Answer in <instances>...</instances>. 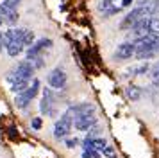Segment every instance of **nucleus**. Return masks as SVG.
Masks as SVG:
<instances>
[{
	"label": "nucleus",
	"mask_w": 159,
	"mask_h": 158,
	"mask_svg": "<svg viewBox=\"0 0 159 158\" xmlns=\"http://www.w3.org/2000/svg\"><path fill=\"white\" fill-rule=\"evenodd\" d=\"M72 126H73V115H72V111L68 110V111H65V113L56 121L54 136H56V138H66L68 133L72 131Z\"/></svg>",
	"instance_id": "f257e3e1"
},
{
	"label": "nucleus",
	"mask_w": 159,
	"mask_h": 158,
	"mask_svg": "<svg viewBox=\"0 0 159 158\" xmlns=\"http://www.w3.org/2000/svg\"><path fill=\"white\" fill-rule=\"evenodd\" d=\"M47 81H48V85H50V88H56V90H63L66 86V81H68V77H66V72L63 70V68H54V70L47 76Z\"/></svg>",
	"instance_id": "f03ea898"
},
{
	"label": "nucleus",
	"mask_w": 159,
	"mask_h": 158,
	"mask_svg": "<svg viewBox=\"0 0 159 158\" xmlns=\"http://www.w3.org/2000/svg\"><path fill=\"white\" fill-rule=\"evenodd\" d=\"M97 124V117L95 113H86V115H75L73 117V126L79 131H88L89 128H93Z\"/></svg>",
	"instance_id": "7ed1b4c3"
},
{
	"label": "nucleus",
	"mask_w": 159,
	"mask_h": 158,
	"mask_svg": "<svg viewBox=\"0 0 159 158\" xmlns=\"http://www.w3.org/2000/svg\"><path fill=\"white\" fill-rule=\"evenodd\" d=\"M52 45H54V43H52L50 38H41V40L34 42V45L27 49V59L30 61V59H34V57L41 56V52H43L45 49H50Z\"/></svg>",
	"instance_id": "20e7f679"
},
{
	"label": "nucleus",
	"mask_w": 159,
	"mask_h": 158,
	"mask_svg": "<svg viewBox=\"0 0 159 158\" xmlns=\"http://www.w3.org/2000/svg\"><path fill=\"white\" fill-rule=\"evenodd\" d=\"M16 76L20 79H25V81H30V79H34V72H36V68L32 67V63H30L29 59H23V61H20V63L16 65Z\"/></svg>",
	"instance_id": "39448f33"
},
{
	"label": "nucleus",
	"mask_w": 159,
	"mask_h": 158,
	"mask_svg": "<svg viewBox=\"0 0 159 158\" xmlns=\"http://www.w3.org/2000/svg\"><path fill=\"white\" fill-rule=\"evenodd\" d=\"M39 111L43 115H54V95L50 88H43V97L39 102Z\"/></svg>",
	"instance_id": "423d86ee"
},
{
	"label": "nucleus",
	"mask_w": 159,
	"mask_h": 158,
	"mask_svg": "<svg viewBox=\"0 0 159 158\" xmlns=\"http://www.w3.org/2000/svg\"><path fill=\"white\" fill-rule=\"evenodd\" d=\"M0 16H2V20L6 22L7 25H15L16 22H18V11H16L15 7H9V6H6L4 2L0 4Z\"/></svg>",
	"instance_id": "0eeeda50"
},
{
	"label": "nucleus",
	"mask_w": 159,
	"mask_h": 158,
	"mask_svg": "<svg viewBox=\"0 0 159 158\" xmlns=\"http://www.w3.org/2000/svg\"><path fill=\"white\" fill-rule=\"evenodd\" d=\"M134 56V42H123L115 50V59H129Z\"/></svg>",
	"instance_id": "6e6552de"
},
{
	"label": "nucleus",
	"mask_w": 159,
	"mask_h": 158,
	"mask_svg": "<svg viewBox=\"0 0 159 158\" xmlns=\"http://www.w3.org/2000/svg\"><path fill=\"white\" fill-rule=\"evenodd\" d=\"M148 20L150 18H141V20H138L134 25H132V34L138 38H145L147 34H150V29H148Z\"/></svg>",
	"instance_id": "1a4fd4ad"
},
{
	"label": "nucleus",
	"mask_w": 159,
	"mask_h": 158,
	"mask_svg": "<svg viewBox=\"0 0 159 158\" xmlns=\"http://www.w3.org/2000/svg\"><path fill=\"white\" fill-rule=\"evenodd\" d=\"M98 9L104 13V18H109V16H113V14L120 13L122 7H116L115 0H102L100 4H98Z\"/></svg>",
	"instance_id": "9d476101"
},
{
	"label": "nucleus",
	"mask_w": 159,
	"mask_h": 158,
	"mask_svg": "<svg viewBox=\"0 0 159 158\" xmlns=\"http://www.w3.org/2000/svg\"><path fill=\"white\" fill-rule=\"evenodd\" d=\"M39 90H41V83H39V79H32V83L29 85V88H27L25 92H22V95L30 102V101L38 95V92H39Z\"/></svg>",
	"instance_id": "9b49d317"
},
{
	"label": "nucleus",
	"mask_w": 159,
	"mask_h": 158,
	"mask_svg": "<svg viewBox=\"0 0 159 158\" xmlns=\"http://www.w3.org/2000/svg\"><path fill=\"white\" fill-rule=\"evenodd\" d=\"M23 49H25V47H23V43L20 42V40H13V42H9L7 45H6V50H7V54L11 57L20 56Z\"/></svg>",
	"instance_id": "f8f14e48"
},
{
	"label": "nucleus",
	"mask_w": 159,
	"mask_h": 158,
	"mask_svg": "<svg viewBox=\"0 0 159 158\" xmlns=\"http://www.w3.org/2000/svg\"><path fill=\"white\" fill-rule=\"evenodd\" d=\"M125 95H127L130 101H139V97H141V88L136 86V85H129L125 88Z\"/></svg>",
	"instance_id": "ddd939ff"
},
{
	"label": "nucleus",
	"mask_w": 159,
	"mask_h": 158,
	"mask_svg": "<svg viewBox=\"0 0 159 158\" xmlns=\"http://www.w3.org/2000/svg\"><path fill=\"white\" fill-rule=\"evenodd\" d=\"M27 88H29V81H25V79H20V81H16L15 85H11V92H15L16 95H18V93L25 92Z\"/></svg>",
	"instance_id": "4468645a"
},
{
	"label": "nucleus",
	"mask_w": 159,
	"mask_h": 158,
	"mask_svg": "<svg viewBox=\"0 0 159 158\" xmlns=\"http://www.w3.org/2000/svg\"><path fill=\"white\" fill-rule=\"evenodd\" d=\"M22 43H23V47H25V49H29V47H32V45H34V32L27 29V31H25V34H23Z\"/></svg>",
	"instance_id": "2eb2a0df"
},
{
	"label": "nucleus",
	"mask_w": 159,
	"mask_h": 158,
	"mask_svg": "<svg viewBox=\"0 0 159 158\" xmlns=\"http://www.w3.org/2000/svg\"><path fill=\"white\" fill-rule=\"evenodd\" d=\"M148 29H150L152 34H159V16H150V20H148Z\"/></svg>",
	"instance_id": "dca6fc26"
},
{
	"label": "nucleus",
	"mask_w": 159,
	"mask_h": 158,
	"mask_svg": "<svg viewBox=\"0 0 159 158\" xmlns=\"http://www.w3.org/2000/svg\"><path fill=\"white\" fill-rule=\"evenodd\" d=\"M148 70H150V68H148V65L143 63V65H139V67H136V68H130L129 74H132V76H141V74H147Z\"/></svg>",
	"instance_id": "f3484780"
},
{
	"label": "nucleus",
	"mask_w": 159,
	"mask_h": 158,
	"mask_svg": "<svg viewBox=\"0 0 159 158\" xmlns=\"http://www.w3.org/2000/svg\"><path fill=\"white\" fill-rule=\"evenodd\" d=\"M102 153H104V156H107V158H116V149L113 146H106Z\"/></svg>",
	"instance_id": "a211bd4d"
},
{
	"label": "nucleus",
	"mask_w": 159,
	"mask_h": 158,
	"mask_svg": "<svg viewBox=\"0 0 159 158\" xmlns=\"http://www.w3.org/2000/svg\"><path fill=\"white\" fill-rule=\"evenodd\" d=\"M30 63H32V67L38 70V68H43L45 61H43V57L41 56H38V57H34V59H30Z\"/></svg>",
	"instance_id": "6ab92c4d"
},
{
	"label": "nucleus",
	"mask_w": 159,
	"mask_h": 158,
	"mask_svg": "<svg viewBox=\"0 0 159 158\" xmlns=\"http://www.w3.org/2000/svg\"><path fill=\"white\" fill-rule=\"evenodd\" d=\"M30 126H32V129H41V126H43V121H41V117H34L32 121H30Z\"/></svg>",
	"instance_id": "aec40b11"
},
{
	"label": "nucleus",
	"mask_w": 159,
	"mask_h": 158,
	"mask_svg": "<svg viewBox=\"0 0 159 158\" xmlns=\"http://www.w3.org/2000/svg\"><path fill=\"white\" fill-rule=\"evenodd\" d=\"M150 77H152V83H156V85H159V67L156 65L154 68H152L150 72Z\"/></svg>",
	"instance_id": "412c9836"
},
{
	"label": "nucleus",
	"mask_w": 159,
	"mask_h": 158,
	"mask_svg": "<svg viewBox=\"0 0 159 158\" xmlns=\"http://www.w3.org/2000/svg\"><path fill=\"white\" fill-rule=\"evenodd\" d=\"M82 158H100V153L98 151H91V149H88L82 153Z\"/></svg>",
	"instance_id": "4be33fe9"
},
{
	"label": "nucleus",
	"mask_w": 159,
	"mask_h": 158,
	"mask_svg": "<svg viewBox=\"0 0 159 158\" xmlns=\"http://www.w3.org/2000/svg\"><path fill=\"white\" fill-rule=\"evenodd\" d=\"M98 131H100V128H98V126H93V128H89V129H88V136H86V138H97Z\"/></svg>",
	"instance_id": "5701e85b"
},
{
	"label": "nucleus",
	"mask_w": 159,
	"mask_h": 158,
	"mask_svg": "<svg viewBox=\"0 0 159 158\" xmlns=\"http://www.w3.org/2000/svg\"><path fill=\"white\" fill-rule=\"evenodd\" d=\"M66 147H70V149H73L77 144H79V138H66Z\"/></svg>",
	"instance_id": "b1692460"
},
{
	"label": "nucleus",
	"mask_w": 159,
	"mask_h": 158,
	"mask_svg": "<svg viewBox=\"0 0 159 158\" xmlns=\"http://www.w3.org/2000/svg\"><path fill=\"white\" fill-rule=\"evenodd\" d=\"M20 2H22V0H4V4H6V6H9V7H18V4H20Z\"/></svg>",
	"instance_id": "393cba45"
},
{
	"label": "nucleus",
	"mask_w": 159,
	"mask_h": 158,
	"mask_svg": "<svg viewBox=\"0 0 159 158\" xmlns=\"http://www.w3.org/2000/svg\"><path fill=\"white\" fill-rule=\"evenodd\" d=\"M2 49H6V40H4V32H0V52Z\"/></svg>",
	"instance_id": "a878e982"
},
{
	"label": "nucleus",
	"mask_w": 159,
	"mask_h": 158,
	"mask_svg": "<svg viewBox=\"0 0 159 158\" xmlns=\"http://www.w3.org/2000/svg\"><path fill=\"white\" fill-rule=\"evenodd\" d=\"M132 2H134V0H122V7H130Z\"/></svg>",
	"instance_id": "bb28decb"
},
{
	"label": "nucleus",
	"mask_w": 159,
	"mask_h": 158,
	"mask_svg": "<svg viewBox=\"0 0 159 158\" xmlns=\"http://www.w3.org/2000/svg\"><path fill=\"white\" fill-rule=\"evenodd\" d=\"M152 0H139V6H147V4H150Z\"/></svg>",
	"instance_id": "cd10ccee"
},
{
	"label": "nucleus",
	"mask_w": 159,
	"mask_h": 158,
	"mask_svg": "<svg viewBox=\"0 0 159 158\" xmlns=\"http://www.w3.org/2000/svg\"><path fill=\"white\" fill-rule=\"evenodd\" d=\"M154 52H156V54H159V40H157V43L154 45Z\"/></svg>",
	"instance_id": "c85d7f7f"
},
{
	"label": "nucleus",
	"mask_w": 159,
	"mask_h": 158,
	"mask_svg": "<svg viewBox=\"0 0 159 158\" xmlns=\"http://www.w3.org/2000/svg\"><path fill=\"white\" fill-rule=\"evenodd\" d=\"M2 22H4V20H2V16H0V25H2Z\"/></svg>",
	"instance_id": "c756f323"
},
{
	"label": "nucleus",
	"mask_w": 159,
	"mask_h": 158,
	"mask_svg": "<svg viewBox=\"0 0 159 158\" xmlns=\"http://www.w3.org/2000/svg\"><path fill=\"white\" fill-rule=\"evenodd\" d=\"M156 65H157V67H159V63H156Z\"/></svg>",
	"instance_id": "7c9ffc66"
}]
</instances>
